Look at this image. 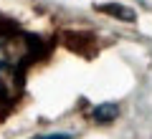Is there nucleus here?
<instances>
[{"label": "nucleus", "mask_w": 152, "mask_h": 139, "mask_svg": "<svg viewBox=\"0 0 152 139\" xmlns=\"http://www.w3.org/2000/svg\"><path fill=\"white\" fill-rule=\"evenodd\" d=\"M18 63H20V48L15 46V41L0 38V86H8L13 81Z\"/></svg>", "instance_id": "obj_1"}, {"label": "nucleus", "mask_w": 152, "mask_h": 139, "mask_svg": "<svg viewBox=\"0 0 152 139\" xmlns=\"http://www.w3.org/2000/svg\"><path fill=\"white\" fill-rule=\"evenodd\" d=\"M119 114V109H117V104H102V106H96L91 111V116L96 119V122H109V119H114Z\"/></svg>", "instance_id": "obj_2"}, {"label": "nucleus", "mask_w": 152, "mask_h": 139, "mask_svg": "<svg viewBox=\"0 0 152 139\" xmlns=\"http://www.w3.org/2000/svg\"><path fill=\"white\" fill-rule=\"evenodd\" d=\"M102 10H107V13H114V15H124V18H134V13L132 10H124V8H114V5H109V8H102Z\"/></svg>", "instance_id": "obj_3"}, {"label": "nucleus", "mask_w": 152, "mask_h": 139, "mask_svg": "<svg viewBox=\"0 0 152 139\" xmlns=\"http://www.w3.org/2000/svg\"><path fill=\"white\" fill-rule=\"evenodd\" d=\"M33 139H71L69 132H53V134H41V137H33Z\"/></svg>", "instance_id": "obj_4"}]
</instances>
